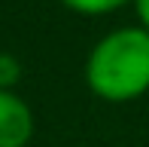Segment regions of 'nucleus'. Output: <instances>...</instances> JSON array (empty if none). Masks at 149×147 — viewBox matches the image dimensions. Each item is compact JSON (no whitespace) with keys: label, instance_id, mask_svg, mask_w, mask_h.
Returning <instances> with one entry per match:
<instances>
[{"label":"nucleus","instance_id":"f257e3e1","mask_svg":"<svg viewBox=\"0 0 149 147\" xmlns=\"http://www.w3.org/2000/svg\"><path fill=\"white\" fill-rule=\"evenodd\" d=\"M85 83L110 104L134 101L149 92V31L140 25L100 37L85 58Z\"/></svg>","mask_w":149,"mask_h":147},{"label":"nucleus","instance_id":"f03ea898","mask_svg":"<svg viewBox=\"0 0 149 147\" xmlns=\"http://www.w3.org/2000/svg\"><path fill=\"white\" fill-rule=\"evenodd\" d=\"M33 138V113L15 89H0V147H28Z\"/></svg>","mask_w":149,"mask_h":147},{"label":"nucleus","instance_id":"7ed1b4c3","mask_svg":"<svg viewBox=\"0 0 149 147\" xmlns=\"http://www.w3.org/2000/svg\"><path fill=\"white\" fill-rule=\"evenodd\" d=\"M131 0H61V6L79 12V16H110Z\"/></svg>","mask_w":149,"mask_h":147},{"label":"nucleus","instance_id":"20e7f679","mask_svg":"<svg viewBox=\"0 0 149 147\" xmlns=\"http://www.w3.org/2000/svg\"><path fill=\"white\" fill-rule=\"evenodd\" d=\"M22 80V61L12 52H0V89H15Z\"/></svg>","mask_w":149,"mask_h":147},{"label":"nucleus","instance_id":"39448f33","mask_svg":"<svg viewBox=\"0 0 149 147\" xmlns=\"http://www.w3.org/2000/svg\"><path fill=\"white\" fill-rule=\"evenodd\" d=\"M134 3V9H137V18H140V25L149 31V0H131Z\"/></svg>","mask_w":149,"mask_h":147}]
</instances>
